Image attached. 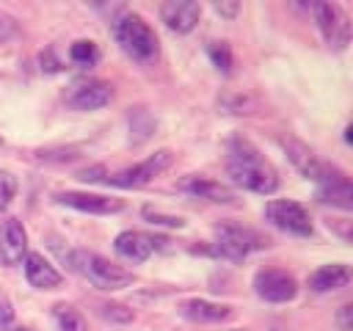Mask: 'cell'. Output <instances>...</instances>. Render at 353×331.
<instances>
[{
  "label": "cell",
  "instance_id": "ffe728a7",
  "mask_svg": "<svg viewBox=\"0 0 353 331\" xmlns=\"http://www.w3.org/2000/svg\"><path fill=\"white\" fill-rule=\"evenodd\" d=\"M69 58L77 66H94L99 61V47L94 41H88V39H80V41H74L69 47Z\"/></svg>",
  "mask_w": 353,
  "mask_h": 331
},
{
  "label": "cell",
  "instance_id": "5b68a950",
  "mask_svg": "<svg viewBox=\"0 0 353 331\" xmlns=\"http://www.w3.org/2000/svg\"><path fill=\"white\" fill-rule=\"evenodd\" d=\"M268 245L256 232L251 229H243V226H232V223H223V226H215V251L226 259H245L254 248H262Z\"/></svg>",
  "mask_w": 353,
  "mask_h": 331
},
{
  "label": "cell",
  "instance_id": "484cf974",
  "mask_svg": "<svg viewBox=\"0 0 353 331\" xmlns=\"http://www.w3.org/2000/svg\"><path fill=\"white\" fill-rule=\"evenodd\" d=\"M11 320H14V309L8 303H0V331H8Z\"/></svg>",
  "mask_w": 353,
  "mask_h": 331
},
{
  "label": "cell",
  "instance_id": "8fae6325",
  "mask_svg": "<svg viewBox=\"0 0 353 331\" xmlns=\"http://www.w3.org/2000/svg\"><path fill=\"white\" fill-rule=\"evenodd\" d=\"M28 254V232L17 218L0 221V265L14 268Z\"/></svg>",
  "mask_w": 353,
  "mask_h": 331
},
{
  "label": "cell",
  "instance_id": "8992f818",
  "mask_svg": "<svg viewBox=\"0 0 353 331\" xmlns=\"http://www.w3.org/2000/svg\"><path fill=\"white\" fill-rule=\"evenodd\" d=\"M171 160H174V154H171L168 149H160V152L149 154L143 163L130 166V168H124V171L108 177V185H113V188H141V185L152 182L160 171H165V168L171 166Z\"/></svg>",
  "mask_w": 353,
  "mask_h": 331
},
{
  "label": "cell",
  "instance_id": "e0dca14e",
  "mask_svg": "<svg viewBox=\"0 0 353 331\" xmlns=\"http://www.w3.org/2000/svg\"><path fill=\"white\" fill-rule=\"evenodd\" d=\"M350 281V268L347 265H323L309 276V290L314 292H334Z\"/></svg>",
  "mask_w": 353,
  "mask_h": 331
},
{
  "label": "cell",
  "instance_id": "7c38bea8",
  "mask_svg": "<svg viewBox=\"0 0 353 331\" xmlns=\"http://www.w3.org/2000/svg\"><path fill=\"white\" fill-rule=\"evenodd\" d=\"M199 17H201V6L193 0H168L160 6V19L174 33H190L199 25Z\"/></svg>",
  "mask_w": 353,
  "mask_h": 331
},
{
  "label": "cell",
  "instance_id": "7a4b0ae2",
  "mask_svg": "<svg viewBox=\"0 0 353 331\" xmlns=\"http://www.w3.org/2000/svg\"><path fill=\"white\" fill-rule=\"evenodd\" d=\"M110 33L116 39V44L138 63H152L160 52V44H157V36L154 30L143 22V17L127 11V14H119L110 25Z\"/></svg>",
  "mask_w": 353,
  "mask_h": 331
},
{
  "label": "cell",
  "instance_id": "9a60e30c",
  "mask_svg": "<svg viewBox=\"0 0 353 331\" xmlns=\"http://www.w3.org/2000/svg\"><path fill=\"white\" fill-rule=\"evenodd\" d=\"M25 279L30 281V287L36 290H55L61 287V273L39 254V251H28L25 254Z\"/></svg>",
  "mask_w": 353,
  "mask_h": 331
},
{
  "label": "cell",
  "instance_id": "30bf717a",
  "mask_svg": "<svg viewBox=\"0 0 353 331\" xmlns=\"http://www.w3.org/2000/svg\"><path fill=\"white\" fill-rule=\"evenodd\" d=\"M113 97V86L105 80H85V83H74L66 94V105L72 110H99L110 102Z\"/></svg>",
  "mask_w": 353,
  "mask_h": 331
},
{
  "label": "cell",
  "instance_id": "5bb4252c",
  "mask_svg": "<svg viewBox=\"0 0 353 331\" xmlns=\"http://www.w3.org/2000/svg\"><path fill=\"white\" fill-rule=\"evenodd\" d=\"M113 248H116V254H119L121 259L138 265V262H146L149 254L154 251V237H149V234H143V232H132V229H127V232L116 234Z\"/></svg>",
  "mask_w": 353,
  "mask_h": 331
},
{
  "label": "cell",
  "instance_id": "cb8c5ba5",
  "mask_svg": "<svg viewBox=\"0 0 353 331\" xmlns=\"http://www.w3.org/2000/svg\"><path fill=\"white\" fill-rule=\"evenodd\" d=\"M99 314L105 320H116V323H130L132 320V309H127L121 303H99Z\"/></svg>",
  "mask_w": 353,
  "mask_h": 331
},
{
  "label": "cell",
  "instance_id": "4316f807",
  "mask_svg": "<svg viewBox=\"0 0 353 331\" xmlns=\"http://www.w3.org/2000/svg\"><path fill=\"white\" fill-rule=\"evenodd\" d=\"M215 11L221 17H234L240 11V3H215Z\"/></svg>",
  "mask_w": 353,
  "mask_h": 331
},
{
  "label": "cell",
  "instance_id": "f1b7e54d",
  "mask_svg": "<svg viewBox=\"0 0 353 331\" xmlns=\"http://www.w3.org/2000/svg\"><path fill=\"white\" fill-rule=\"evenodd\" d=\"M41 63H47V66H44L47 72H58V69H61L58 61L52 58V50H44V52H41Z\"/></svg>",
  "mask_w": 353,
  "mask_h": 331
},
{
  "label": "cell",
  "instance_id": "9c48e42d",
  "mask_svg": "<svg viewBox=\"0 0 353 331\" xmlns=\"http://www.w3.org/2000/svg\"><path fill=\"white\" fill-rule=\"evenodd\" d=\"M254 290L262 301H270V303H284V301H292L295 292H298V281L284 273V270H259L254 276Z\"/></svg>",
  "mask_w": 353,
  "mask_h": 331
},
{
  "label": "cell",
  "instance_id": "52a82bcc",
  "mask_svg": "<svg viewBox=\"0 0 353 331\" xmlns=\"http://www.w3.org/2000/svg\"><path fill=\"white\" fill-rule=\"evenodd\" d=\"M314 182H317V199L323 204H331L339 210H353V188H350V179L339 168H331L323 163Z\"/></svg>",
  "mask_w": 353,
  "mask_h": 331
},
{
  "label": "cell",
  "instance_id": "3957f363",
  "mask_svg": "<svg viewBox=\"0 0 353 331\" xmlns=\"http://www.w3.org/2000/svg\"><path fill=\"white\" fill-rule=\"evenodd\" d=\"M69 268L74 273H80L83 279H88L94 287L99 290H121V287H130L132 284V273L124 270L121 265H113L110 259L94 254V251H69L66 257Z\"/></svg>",
  "mask_w": 353,
  "mask_h": 331
},
{
  "label": "cell",
  "instance_id": "6da1fadb",
  "mask_svg": "<svg viewBox=\"0 0 353 331\" xmlns=\"http://www.w3.org/2000/svg\"><path fill=\"white\" fill-rule=\"evenodd\" d=\"M226 174L237 188H245L259 196H270L279 188V177H276L273 166L243 138H234L229 143Z\"/></svg>",
  "mask_w": 353,
  "mask_h": 331
},
{
  "label": "cell",
  "instance_id": "ba28073f",
  "mask_svg": "<svg viewBox=\"0 0 353 331\" xmlns=\"http://www.w3.org/2000/svg\"><path fill=\"white\" fill-rule=\"evenodd\" d=\"M312 11H314L317 28H320V33L325 36L328 47L342 50V47L350 41V22H347L345 11H342L339 6H334V3H314Z\"/></svg>",
  "mask_w": 353,
  "mask_h": 331
},
{
  "label": "cell",
  "instance_id": "2e32d148",
  "mask_svg": "<svg viewBox=\"0 0 353 331\" xmlns=\"http://www.w3.org/2000/svg\"><path fill=\"white\" fill-rule=\"evenodd\" d=\"M179 190L199 196V199H207V201H215V204H232L234 201V193L226 185H221L215 179H204V177H185L179 182Z\"/></svg>",
  "mask_w": 353,
  "mask_h": 331
},
{
  "label": "cell",
  "instance_id": "ac0fdd59",
  "mask_svg": "<svg viewBox=\"0 0 353 331\" xmlns=\"http://www.w3.org/2000/svg\"><path fill=\"white\" fill-rule=\"evenodd\" d=\"M182 314L188 320H196V323H218V320H226L232 314V309L226 303H212V301H204V298H190L182 303Z\"/></svg>",
  "mask_w": 353,
  "mask_h": 331
},
{
  "label": "cell",
  "instance_id": "d4e9b609",
  "mask_svg": "<svg viewBox=\"0 0 353 331\" xmlns=\"http://www.w3.org/2000/svg\"><path fill=\"white\" fill-rule=\"evenodd\" d=\"M102 174H105V168L102 166H94V168H85V171H77V179H83V182H99Z\"/></svg>",
  "mask_w": 353,
  "mask_h": 331
},
{
  "label": "cell",
  "instance_id": "d6986e66",
  "mask_svg": "<svg viewBox=\"0 0 353 331\" xmlns=\"http://www.w3.org/2000/svg\"><path fill=\"white\" fill-rule=\"evenodd\" d=\"M52 317L58 323V331H85L83 314L69 303H55L52 306Z\"/></svg>",
  "mask_w": 353,
  "mask_h": 331
},
{
  "label": "cell",
  "instance_id": "277c9868",
  "mask_svg": "<svg viewBox=\"0 0 353 331\" xmlns=\"http://www.w3.org/2000/svg\"><path fill=\"white\" fill-rule=\"evenodd\" d=\"M265 218L276 229H281L287 234H295V237H309L314 232L309 212L303 210V204H298L292 199H276V201H270L265 207Z\"/></svg>",
  "mask_w": 353,
  "mask_h": 331
},
{
  "label": "cell",
  "instance_id": "83f0119b",
  "mask_svg": "<svg viewBox=\"0 0 353 331\" xmlns=\"http://www.w3.org/2000/svg\"><path fill=\"white\" fill-rule=\"evenodd\" d=\"M350 312H353L350 303H345V306L339 309V317H336V320H339V328H342V331H350Z\"/></svg>",
  "mask_w": 353,
  "mask_h": 331
},
{
  "label": "cell",
  "instance_id": "f546056e",
  "mask_svg": "<svg viewBox=\"0 0 353 331\" xmlns=\"http://www.w3.org/2000/svg\"><path fill=\"white\" fill-rule=\"evenodd\" d=\"M17 331H30V328H17Z\"/></svg>",
  "mask_w": 353,
  "mask_h": 331
},
{
  "label": "cell",
  "instance_id": "44dd1931",
  "mask_svg": "<svg viewBox=\"0 0 353 331\" xmlns=\"http://www.w3.org/2000/svg\"><path fill=\"white\" fill-rule=\"evenodd\" d=\"M207 52H210V61L215 63V69L218 72H229L232 69V52H229V47L223 44V41H210L207 44Z\"/></svg>",
  "mask_w": 353,
  "mask_h": 331
},
{
  "label": "cell",
  "instance_id": "4fadbf2b",
  "mask_svg": "<svg viewBox=\"0 0 353 331\" xmlns=\"http://www.w3.org/2000/svg\"><path fill=\"white\" fill-rule=\"evenodd\" d=\"M58 204L80 210V212H94V215H108V212H119L124 204L121 199H110V196H97V193H77V190H66L55 196Z\"/></svg>",
  "mask_w": 353,
  "mask_h": 331
},
{
  "label": "cell",
  "instance_id": "7402d4cb",
  "mask_svg": "<svg viewBox=\"0 0 353 331\" xmlns=\"http://www.w3.org/2000/svg\"><path fill=\"white\" fill-rule=\"evenodd\" d=\"M143 218H146L152 226H165V229H182V226H185V221H182L179 215H163V212H157V210H152V207H143Z\"/></svg>",
  "mask_w": 353,
  "mask_h": 331
},
{
  "label": "cell",
  "instance_id": "603a6c76",
  "mask_svg": "<svg viewBox=\"0 0 353 331\" xmlns=\"http://www.w3.org/2000/svg\"><path fill=\"white\" fill-rule=\"evenodd\" d=\"M14 193H17V177L11 171H0V212L11 204Z\"/></svg>",
  "mask_w": 353,
  "mask_h": 331
}]
</instances>
